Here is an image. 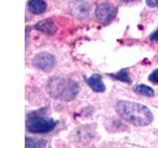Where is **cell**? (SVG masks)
Listing matches in <instances>:
<instances>
[{
	"label": "cell",
	"instance_id": "15",
	"mask_svg": "<svg viewBox=\"0 0 158 148\" xmlns=\"http://www.w3.org/2000/svg\"><path fill=\"white\" fill-rule=\"evenodd\" d=\"M149 39H150V41H152V42H157L158 43V29L154 33L151 34V36L149 37Z\"/></svg>",
	"mask_w": 158,
	"mask_h": 148
},
{
	"label": "cell",
	"instance_id": "4",
	"mask_svg": "<svg viewBox=\"0 0 158 148\" xmlns=\"http://www.w3.org/2000/svg\"><path fill=\"white\" fill-rule=\"evenodd\" d=\"M33 63L35 66L41 69V70L49 72L52 70L54 65H56V60H54L53 56H52L51 53L41 52L35 56Z\"/></svg>",
	"mask_w": 158,
	"mask_h": 148
},
{
	"label": "cell",
	"instance_id": "6",
	"mask_svg": "<svg viewBox=\"0 0 158 148\" xmlns=\"http://www.w3.org/2000/svg\"><path fill=\"white\" fill-rule=\"evenodd\" d=\"M86 83L88 84L90 88L93 91L98 92V93H102L105 91V85L102 81V77L100 74H93L91 77H89L86 79Z\"/></svg>",
	"mask_w": 158,
	"mask_h": 148
},
{
	"label": "cell",
	"instance_id": "7",
	"mask_svg": "<svg viewBox=\"0 0 158 148\" xmlns=\"http://www.w3.org/2000/svg\"><path fill=\"white\" fill-rule=\"evenodd\" d=\"M35 29L41 31L47 35H53L56 32V25L53 23L52 20H44L35 25Z\"/></svg>",
	"mask_w": 158,
	"mask_h": 148
},
{
	"label": "cell",
	"instance_id": "11",
	"mask_svg": "<svg viewBox=\"0 0 158 148\" xmlns=\"http://www.w3.org/2000/svg\"><path fill=\"white\" fill-rule=\"evenodd\" d=\"M135 92L137 93L138 95H142V96H145V97H153L154 96V91L152 90L150 87H148L144 84H139L135 87Z\"/></svg>",
	"mask_w": 158,
	"mask_h": 148
},
{
	"label": "cell",
	"instance_id": "3",
	"mask_svg": "<svg viewBox=\"0 0 158 148\" xmlns=\"http://www.w3.org/2000/svg\"><path fill=\"white\" fill-rule=\"evenodd\" d=\"M95 15L97 20L101 24L108 25L115 19L117 15V8L111 3L104 2L97 6Z\"/></svg>",
	"mask_w": 158,
	"mask_h": 148
},
{
	"label": "cell",
	"instance_id": "5",
	"mask_svg": "<svg viewBox=\"0 0 158 148\" xmlns=\"http://www.w3.org/2000/svg\"><path fill=\"white\" fill-rule=\"evenodd\" d=\"M65 84H64V80L60 78H53L48 83V90L49 94L52 97H58L61 96L62 93L64 91V88H65Z\"/></svg>",
	"mask_w": 158,
	"mask_h": 148
},
{
	"label": "cell",
	"instance_id": "2",
	"mask_svg": "<svg viewBox=\"0 0 158 148\" xmlns=\"http://www.w3.org/2000/svg\"><path fill=\"white\" fill-rule=\"evenodd\" d=\"M56 125V121L52 118H47L42 116H31L27 121V128L32 133H46L52 131Z\"/></svg>",
	"mask_w": 158,
	"mask_h": 148
},
{
	"label": "cell",
	"instance_id": "8",
	"mask_svg": "<svg viewBox=\"0 0 158 148\" xmlns=\"http://www.w3.org/2000/svg\"><path fill=\"white\" fill-rule=\"evenodd\" d=\"M78 92H79V87L77 85V83L70 81L65 86V88H64V91L62 93L61 97L64 99V100L70 101V100H73V99L76 97Z\"/></svg>",
	"mask_w": 158,
	"mask_h": 148
},
{
	"label": "cell",
	"instance_id": "14",
	"mask_svg": "<svg viewBox=\"0 0 158 148\" xmlns=\"http://www.w3.org/2000/svg\"><path fill=\"white\" fill-rule=\"evenodd\" d=\"M146 4L149 7H156L158 6V0H146Z\"/></svg>",
	"mask_w": 158,
	"mask_h": 148
},
{
	"label": "cell",
	"instance_id": "10",
	"mask_svg": "<svg viewBox=\"0 0 158 148\" xmlns=\"http://www.w3.org/2000/svg\"><path fill=\"white\" fill-rule=\"evenodd\" d=\"M110 76L114 79H116V80H118V81H122V82H125V83H128L131 84V80L130 76H128V69L127 68H123L120 72L118 73H115V74H110Z\"/></svg>",
	"mask_w": 158,
	"mask_h": 148
},
{
	"label": "cell",
	"instance_id": "9",
	"mask_svg": "<svg viewBox=\"0 0 158 148\" xmlns=\"http://www.w3.org/2000/svg\"><path fill=\"white\" fill-rule=\"evenodd\" d=\"M28 8L31 13L35 15H40L46 12L47 3L44 0H30L28 3Z\"/></svg>",
	"mask_w": 158,
	"mask_h": 148
},
{
	"label": "cell",
	"instance_id": "13",
	"mask_svg": "<svg viewBox=\"0 0 158 148\" xmlns=\"http://www.w3.org/2000/svg\"><path fill=\"white\" fill-rule=\"evenodd\" d=\"M148 79H149L150 82L154 84H158V69H155V70L148 76Z\"/></svg>",
	"mask_w": 158,
	"mask_h": 148
},
{
	"label": "cell",
	"instance_id": "12",
	"mask_svg": "<svg viewBox=\"0 0 158 148\" xmlns=\"http://www.w3.org/2000/svg\"><path fill=\"white\" fill-rule=\"evenodd\" d=\"M46 141L34 139V138H26V147H44Z\"/></svg>",
	"mask_w": 158,
	"mask_h": 148
},
{
	"label": "cell",
	"instance_id": "1",
	"mask_svg": "<svg viewBox=\"0 0 158 148\" xmlns=\"http://www.w3.org/2000/svg\"><path fill=\"white\" fill-rule=\"evenodd\" d=\"M116 110L123 120L136 126H145L153 121V115L146 106L131 101H118Z\"/></svg>",
	"mask_w": 158,
	"mask_h": 148
}]
</instances>
